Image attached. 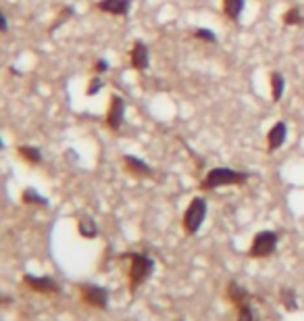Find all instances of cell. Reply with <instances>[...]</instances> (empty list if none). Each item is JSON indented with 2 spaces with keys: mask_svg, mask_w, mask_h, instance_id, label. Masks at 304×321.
I'll return each mask as SVG.
<instances>
[{
  "mask_svg": "<svg viewBox=\"0 0 304 321\" xmlns=\"http://www.w3.org/2000/svg\"><path fill=\"white\" fill-rule=\"evenodd\" d=\"M21 198H23L25 205H33V207H48L50 205L48 198H44L38 190H33V188H25L23 194H21Z\"/></svg>",
  "mask_w": 304,
  "mask_h": 321,
  "instance_id": "cell-17",
  "label": "cell"
},
{
  "mask_svg": "<svg viewBox=\"0 0 304 321\" xmlns=\"http://www.w3.org/2000/svg\"><path fill=\"white\" fill-rule=\"evenodd\" d=\"M207 213H209L207 198H202V196L192 198V202L188 205V209L183 211V217H181V230L188 234V236H196V234L200 232L202 223H205Z\"/></svg>",
  "mask_w": 304,
  "mask_h": 321,
  "instance_id": "cell-4",
  "label": "cell"
},
{
  "mask_svg": "<svg viewBox=\"0 0 304 321\" xmlns=\"http://www.w3.org/2000/svg\"><path fill=\"white\" fill-rule=\"evenodd\" d=\"M107 123L111 129H121V125L125 123V100L121 96L113 94L111 105H109V113H107Z\"/></svg>",
  "mask_w": 304,
  "mask_h": 321,
  "instance_id": "cell-8",
  "label": "cell"
},
{
  "mask_svg": "<svg viewBox=\"0 0 304 321\" xmlns=\"http://www.w3.org/2000/svg\"><path fill=\"white\" fill-rule=\"evenodd\" d=\"M250 179V173L238 171V169H229V167H215L205 175L200 184V190H217V188H225V186H244Z\"/></svg>",
  "mask_w": 304,
  "mask_h": 321,
  "instance_id": "cell-2",
  "label": "cell"
},
{
  "mask_svg": "<svg viewBox=\"0 0 304 321\" xmlns=\"http://www.w3.org/2000/svg\"><path fill=\"white\" fill-rule=\"evenodd\" d=\"M107 71H109V61H107V59H98V61L94 63V73L103 75V73H107Z\"/></svg>",
  "mask_w": 304,
  "mask_h": 321,
  "instance_id": "cell-23",
  "label": "cell"
},
{
  "mask_svg": "<svg viewBox=\"0 0 304 321\" xmlns=\"http://www.w3.org/2000/svg\"><path fill=\"white\" fill-rule=\"evenodd\" d=\"M277 244H279V234L271 232V230H263L252 238V244L248 248V257L250 259H269L275 255Z\"/></svg>",
  "mask_w": 304,
  "mask_h": 321,
  "instance_id": "cell-5",
  "label": "cell"
},
{
  "mask_svg": "<svg viewBox=\"0 0 304 321\" xmlns=\"http://www.w3.org/2000/svg\"><path fill=\"white\" fill-rule=\"evenodd\" d=\"M79 298L86 307H92L96 311H107L109 309V290L105 288V286L81 284L79 286Z\"/></svg>",
  "mask_w": 304,
  "mask_h": 321,
  "instance_id": "cell-6",
  "label": "cell"
},
{
  "mask_svg": "<svg viewBox=\"0 0 304 321\" xmlns=\"http://www.w3.org/2000/svg\"><path fill=\"white\" fill-rule=\"evenodd\" d=\"M23 286L29 288L31 292L36 294H42V296H55L61 292V286L57 284L55 278L50 276H31V273H25L23 276Z\"/></svg>",
  "mask_w": 304,
  "mask_h": 321,
  "instance_id": "cell-7",
  "label": "cell"
},
{
  "mask_svg": "<svg viewBox=\"0 0 304 321\" xmlns=\"http://www.w3.org/2000/svg\"><path fill=\"white\" fill-rule=\"evenodd\" d=\"M279 298H281L283 307L288 309V311H296L298 309V296H296L294 288H281L279 290Z\"/></svg>",
  "mask_w": 304,
  "mask_h": 321,
  "instance_id": "cell-18",
  "label": "cell"
},
{
  "mask_svg": "<svg viewBox=\"0 0 304 321\" xmlns=\"http://www.w3.org/2000/svg\"><path fill=\"white\" fill-rule=\"evenodd\" d=\"M96 9L107 15L125 17L131 9V0H100V3H96Z\"/></svg>",
  "mask_w": 304,
  "mask_h": 321,
  "instance_id": "cell-12",
  "label": "cell"
},
{
  "mask_svg": "<svg viewBox=\"0 0 304 321\" xmlns=\"http://www.w3.org/2000/svg\"><path fill=\"white\" fill-rule=\"evenodd\" d=\"M100 88H103V77H98V75L92 77V79H90V86H88V96H94Z\"/></svg>",
  "mask_w": 304,
  "mask_h": 321,
  "instance_id": "cell-22",
  "label": "cell"
},
{
  "mask_svg": "<svg viewBox=\"0 0 304 321\" xmlns=\"http://www.w3.org/2000/svg\"><path fill=\"white\" fill-rule=\"evenodd\" d=\"M148 63H150L148 46H146L142 40L133 42L131 53H129V65H131L136 71H146V69H148Z\"/></svg>",
  "mask_w": 304,
  "mask_h": 321,
  "instance_id": "cell-9",
  "label": "cell"
},
{
  "mask_svg": "<svg viewBox=\"0 0 304 321\" xmlns=\"http://www.w3.org/2000/svg\"><path fill=\"white\" fill-rule=\"evenodd\" d=\"M227 298L233 302V307L238 309V319L235 321H259L257 311L252 307V296L244 286H240L238 282H229L227 284Z\"/></svg>",
  "mask_w": 304,
  "mask_h": 321,
  "instance_id": "cell-3",
  "label": "cell"
},
{
  "mask_svg": "<svg viewBox=\"0 0 304 321\" xmlns=\"http://www.w3.org/2000/svg\"><path fill=\"white\" fill-rule=\"evenodd\" d=\"M285 138H288V125H285L283 121H277L271 129H269V133H267V150H269V153H275V150H279L283 146Z\"/></svg>",
  "mask_w": 304,
  "mask_h": 321,
  "instance_id": "cell-11",
  "label": "cell"
},
{
  "mask_svg": "<svg viewBox=\"0 0 304 321\" xmlns=\"http://www.w3.org/2000/svg\"><path fill=\"white\" fill-rule=\"evenodd\" d=\"M194 38H198V40H202V42H209V44H215V42H217V36H215L211 29H207V27H196V29H194Z\"/></svg>",
  "mask_w": 304,
  "mask_h": 321,
  "instance_id": "cell-20",
  "label": "cell"
},
{
  "mask_svg": "<svg viewBox=\"0 0 304 321\" xmlns=\"http://www.w3.org/2000/svg\"><path fill=\"white\" fill-rule=\"evenodd\" d=\"M123 165H125V171L133 177H152V167L148 163H144L142 159L133 157V155H125L123 157Z\"/></svg>",
  "mask_w": 304,
  "mask_h": 321,
  "instance_id": "cell-10",
  "label": "cell"
},
{
  "mask_svg": "<svg viewBox=\"0 0 304 321\" xmlns=\"http://www.w3.org/2000/svg\"><path fill=\"white\" fill-rule=\"evenodd\" d=\"M0 19H3V31L7 33V31H9V19H7V15L3 13V15H0Z\"/></svg>",
  "mask_w": 304,
  "mask_h": 321,
  "instance_id": "cell-24",
  "label": "cell"
},
{
  "mask_svg": "<svg viewBox=\"0 0 304 321\" xmlns=\"http://www.w3.org/2000/svg\"><path fill=\"white\" fill-rule=\"evenodd\" d=\"M244 0H223V13L227 15V19L238 21L244 13Z\"/></svg>",
  "mask_w": 304,
  "mask_h": 321,
  "instance_id": "cell-16",
  "label": "cell"
},
{
  "mask_svg": "<svg viewBox=\"0 0 304 321\" xmlns=\"http://www.w3.org/2000/svg\"><path fill=\"white\" fill-rule=\"evenodd\" d=\"M17 155H19L23 161H27L29 165H40L42 163V153L38 146H29V144H23L17 148Z\"/></svg>",
  "mask_w": 304,
  "mask_h": 321,
  "instance_id": "cell-14",
  "label": "cell"
},
{
  "mask_svg": "<svg viewBox=\"0 0 304 321\" xmlns=\"http://www.w3.org/2000/svg\"><path fill=\"white\" fill-rule=\"evenodd\" d=\"M77 232H79L81 238L94 240L96 236H98V225H96V221H94L90 215H81L79 221H77Z\"/></svg>",
  "mask_w": 304,
  "mask_h": 321,
  "instance_id": "cell-13",
  "label": "cell"
},
{
  "mask_svg": "<svg viewBox=\"0 0 304 321\" xmlns=\"http://www.w3.org/2000/svg\"><path fill=\"white\" fill-rule=\"evenodd\" d=\"M121 259L129 261L127 276H129V290L133 294L150 280L152 271H155V259L146 255V252H125V255H121Z\"/></svg>",
  "mask_w": 304,
  "mask_h": 321,
  "instance_id": "cell-1",
  "label": "cell"
},
{
  "mask_svg": "<svg viewBox=\"0 0 304 321\" xmlns=\"http://www.w3.org/2000/svg\"><path fill=\"white\" fill-rule=\"evenodd\" d=\"M283 25H288V27H292V25H304L302 11L300 9H290L288 13L283 15Z\"/></svg>",
  "mask_w": 304,
  "mask_h": 321,
  "instance_id": "cell-19",
  "label": "cell"
},
{
  "mask_svg": "<svg viewBox=\"0 0 304 321\" xmlns=\"http://www.w3.org/2000/svg\"><path fill=\"white\" fill-rule=\"evenodd\" d=\"M61 13H63V15L59 17L57 21H55V25H50V31H55V29H57L59 25H63V23H65V19H69V17L73 15V7H67V9H63Z\"/></svg>",
  "mask_w": 304,
  "mask_h": 321,
  "instance_id": "cell-21",
  "label": "cell"
},
{
  "mask_svg": "<svg viewBox=\"0 0 304 321\" xmlns=\"http://www.w3.org/2000/svg\"><path fill=\"white\" fill-rule=\"evenodd\" d=\"M269 83H271V98L273 103H279L283 92H285V79L279 71H273L271 75H269Z\"/></svg>",
  "mask_w": 304,
  "mask_h": 321,
  "instance_id": "cell-15",
  "label": "cell"
}]
</instances>
